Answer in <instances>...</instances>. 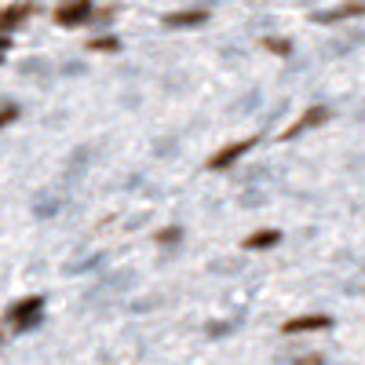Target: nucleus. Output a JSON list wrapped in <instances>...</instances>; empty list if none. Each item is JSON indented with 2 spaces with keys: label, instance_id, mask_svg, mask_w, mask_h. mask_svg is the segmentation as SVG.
Wrapping results in <instances>:
<instances>
[{
  "label": "nucleus",
  "instance_id": "nucleus-1",
  "mask_svg": "<svg viewBox=\"0 0 365 365\" xmlns=\"http://www.w3.org/2000/svg\"><path fill=\"white\" fill-rule=\"evenodd\" d=\"M41 311H44V299H41V296H26V299L11 303V307H8V325H11V332L34 329V325L41 322Z\"/></svg>",
  "mask_w": 365,
  "mask_h": 365
},
{
  "label": "nucleus",
  "instance_id": "nucleus-2",
  "mask_svg": "<svg viewBox=\"0 0 365 365\" xmlns=\"http://www.w3.org/2000/svg\"><path fill=\"white\" fill-rule=\"evenodd\" d=\"M329 117V110L325 106H311L307 113H303L299 120H296V125H289L285 132H282V139H296V135H303V132H307V128H314V125H322V120Z\"/></svg>",
  "mask_w": 365,
  "mask_h": 365
},
{
  "label": "nucleus",
  "instance_id": "nucleus-3",
  "mask_svg": "<svg viewBox=\"0 0 365 365\" xmlns=\"http://www.w3.org/2000/svg\"><path fill=\"white\" fill-rule=\"evenodd\" d=\"M256 139H241V143H227L220 154H212V161H208V168H227V165H234L241 154H245V150L252 146Z\"/></svg>",
  "mask_w": 365,
  "mask_h": 365
},
{
  "label": "nucleus",
  "instance_id": "nucleus-4",
  "mask_svg": "<svg viewBox=\"0 0 365 365\" xmlns=\"http://www.w3.org/2000/svg\"><path fill=\"white\" fill-rule=\"evenodd\" d=\"M332 322L325 318V314H303V318H292V322H285L282 325V332H318V329H329Z\"/></svg>",
  "mask_w": 365,
  "mask_h": 365
},
{
  "label": "nucleus",
  "instance_id": "nucleus-5",
  "mask_svg": "<svg viewBox=\"0 0 365 365\" xmlns=\"http://www.w3.org/2000/svg\"><path fill=\"white\" fill-rule=\"evenodd\" d=\"M354 15H365V4H340V8H329V11H314V22L332 26V22H344V19H354Z\"/></svg>",
  "mask_w": 365,
  "mask_h": 365
},
{
  "label": "nucleus",
  "instance_id": "nucleus-6",
  "mask_svg": "<svg viewBox=\"0 0 365 365\" xmlns=\"http://www.w3.org/2000/svg\"><path fill=\"white\" fill-rule=\"evenodd\" d=\"M34 11H37L34 4H8L4 11H0V29H4V34H11V29H15L22 19H29Z\"/></svg>",
  "mask_w": 365,
  "mask_h": 365
},
{
  "label": "nucleus",
  "instance_id": "nucleus-7",
  "mask_svg": "<svg viewBox=\"0 0 365 365\" xmlns=\"http://www.w3.org/2000/svg\"><path fill=\"white\" fill-rule=\"evenodd\" d=\"M205 19H208L205 8H187V11H168V15H165V26L182 29V26H201Z\"/></svg>",
  "mask_w": 365,
  "mask_h": 365
},
{
  "label": "nucleus",
  "instance_id": "nucleus-8",
  "mask_svg": "<svg viewBox=\"0 0 365 365\" xmlns=\"http://www.w3.org/2000/svg\"><path fill=\"white\" fill-rule=\"evenodd\" d=\"M91 15V4L88 0H77V4H66V8H58L55 11V22H63V26H77Z\"/></svg>",
  "mask_w": 365,
  "mask_h": 365
},
{
  "label": "nucleus",
  "instance_id": "nucleus-9",
  "mask_svg": "<svg viewBox=\"0 0 365 365\" xmlns=\"http://www.w3.org/2000/svg\"><path fill=\"white\" fill-rule=\"evenodd\" d=\"M58 208H63V194H55V190H44V194H37V197H34V212H37L41 220L55 216Z\"/></svg>",
  "mask_w": 365,
  "mask_h": 365
},
{
  "label": "nucleus",
  "instance_id": "nucleus-10",
  "mask_svg": "<svg viewBox=\"0 0 365 365\" xmlns=\"http://www.w3.org/2000/svg\"><path fill=\"white\" fill-rule=\"evenodd\" d=\"M278 237H282L278 230H256V234L245 241V249H267V245H274Z\"/></svg>",
  "mask_w": 365,
  "mask_h": 365
},
{
  "label": "nucleus",
  "instance_id": "nucleus-11",
  "mask_svg": "<svg viewBox=\"0 0 365 365\" xmlns=\"http://www.w3.org/2000/svg\"><path fill=\"white\" fill-rule=\"evenodd\" d=\"M88 48H91V51H117L120 44H117V37H96Z\"/></svg>",
  "mask_w": 365,
  "mask_h": 365
},
{
  "label": "nucleus",
  "instance_id": "nucleus-12",
  "mask_svg": "<svg viewBox=\"0 0 365 365\" xmlns=\"http://www.w3.org/2000/svg\"><path fill=\"white\" fill-rule=\"evenodd\" d=\"M263 44H267L270 51H278V55H289V51H292V48H289V41H278V37H267Z\"/></svg>",
  "mask_w": 365,
  "mask_h": 365
},
{
  "label": "nucleus",
  "instance_id": "nucleus-13",
  "mask_svg": "<svg viewBox=\"0 0 365 365\" xmlns=\"http://www.w3.org/2000/svg\"><path fill=\"white\" fill-rule=\"evenodd\" d=\"M158 241H161V245H172V241H179V230H175V227H168V230H161V234H158Z\"/></svg>",
  "mask_w": 365,
  "mask_h": 365
},
{
  "label": "nucleus",
  "instance_id": "nucleus-14",
  "mask_svg": "<svg viewBox=\"0 0 365 365\" xmlns=\"http://www.w3.org/2000/svg\"><path fill=\"white\" fill-rule=\"evenodd\" d=\"M15 117H19V106H15V103H8V106H4V117H0V125H11Z\"/></svg>",
  "mask_w": 365,
  "mask_h": 365
},
{
  "label": "nucleus",
  "instance_id": "nucleus-15",
  "mask_svg": "<svg viewBox=\"0 0 365 365\" xmlns=\"http://www.w3.org/2000/svg\"><path fill=\"white\" fill-rule=\"evenodd\" d=\"M292 365H322V354H303V358H296Z\"/></svg>",
  "mask_w": 365,
  "mask_h": 365
}]
</instances>
